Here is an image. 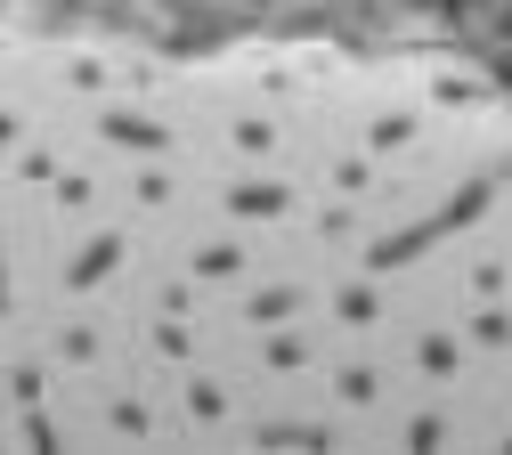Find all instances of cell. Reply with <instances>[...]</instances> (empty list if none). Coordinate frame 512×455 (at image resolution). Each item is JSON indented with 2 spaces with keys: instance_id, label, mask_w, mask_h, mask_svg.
Masks as SVG:
<instances>
[{
  "instance_id": "3957f363",
  "label": "cell",
  "mask_w": 512,
  "mask_h": 455,
  "mask_svg": "<svg viewBox=\"0 0 512 455\" xmlns=\"http://www.w3.org/2000/svg\"><path fill=\"white\" fill-rule=\"evenodd\" d=\"M106 139H122V147H163V130L139 122V114H114V122H106Z\"/></svg>"
},
{
  "instance_id": "ba28073f",
  "label": "cell",
  "mask_w": 512,
  "mask_h": 455,
  "mask_svg": "<svg viewBox=\"0 0 512 455\" xmlns=\"http://www.w3.org/2000/svg\"><path fill=\"white\" fill-rule=\"evenodd\" d=\"M488 25H496V41L512 49V0H496V9H488Z\"/></svg>"
},
{
  "instance_id": "7a4b0ae2",
  "label": "cell",
  "mask_w": 512,
  "mask_h": 455,
  "mask_svg": "<svg viewBox=\"0 0 512 455\" xmlns=\"http://www.w3.org/2000/svg\"><path fill=\"white\" fill-rule=\"evenodd\" d=\"M293 309H301V293H285V285H269V293H252V301H244V317H252V325H285Z\"/></svg>"
},
{
  "instance_id": "277c9868",
  "label": "cell",
  "mask_w": 512,
  "mask_h": 455,
  "mask_svg": "<svg viewBox=\"0 0 512 455\" xmlns=\"http://www.w3.org/2000/svg\"><path fill=\"white\" fill-rule=\"evenodd\" d=\"M334 309H342V325H374V309H382V301H374L366 285H350V293H342Z\"/></svg>"
},
{
  "instance_id": "52a82bcc",
  "label": "cell",
  "mask_w": 512,
  "mask_h": 455,
  "mask_svg": "<svg viewBox=\"0 0 512 455\" xmlns=\"http://www.w3.org/2000/svg\"><path fill=\"white\" fill-rule=\"evenodd\" d=\"M407 439H415V447H439V439H447V423H439V415H415V423H407Z\"/></svg>"
},
{
  "instance_id": "8992f818",
  "label": "cell",
  "mask_w": 512,
  "mask_h": 455,
  "mask_svg": "<svg viewBox=\"0 0 512 455\" xmlns=\"http://www.w3.org/2000/svg\"><path fill=\"white\" fill-rule=\"evenodd\" d=\"M407 130H415L407 114H382V122H374V147H399V139H407Z\"/></svg>"
},
{
  "instance_id": "5b68a950",
  "label": "cell",
  "mask_w": 512,
  "mask_h": 455,
  "mask_svg": "<svg viewBox=\"0 0 512 455\" xmlns=\"http://www.w3.org/2000/svg\"><path fill=\"white\" fill-rule=\"evenodd\" d=\"M415 358H423V374H447V366H456V342H447V334H423Z\"/></svg>"
},
{
  "instance_id": "6da1fadb",
  "label": "cell",
  "mask_w": 512,
  "mask_h": 455,
  "mask_svg": "<svg viewBox=\"0 0 512 455\" xmlns=\"http://www.w3.org/2000/svg\"><path fill=\"white\" fill-rule=\"evenodd\" d=\"M228 212H244V220H277V212H285V187H277V179H244V187H228Z\"/></svg>"
}]
</instances>
